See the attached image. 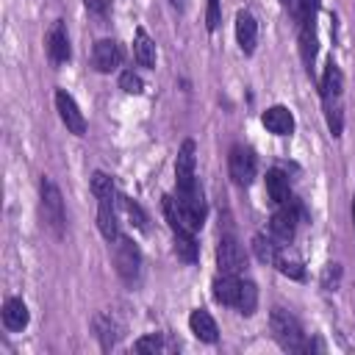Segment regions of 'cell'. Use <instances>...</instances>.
<instances>
[{
	"mask_svg": "<svg viewBox=\"0 0 355 355\" xmlns=\"http://www.w3.org/2000/svg\"><path fill=\"white\" fill-rule=\"evenodd\" d=\"M269 330H272V336H275V341L283 347V349H288V352H302L305 349V333H302V324L297 322V316H291L288 311H283V308H275L272 313H269Z\"/></svg>",
	"mask_w": 355,
	"mask_h": 355,
	"instance_id": "1",
	"label": "cell"
},
{
	"mask_svg": "<svg viewBox=\"0 0 355 355\" xmlns=\"http://www.w3.org/2000/svg\"><path fill=\"white\" fill-rule=\"evenodd\" d=\"M111 244H114V266H116L119 277L125 283L136 286L139 277H141V252H139V247L125 236L114 239Z\"/></svg>",
	"mask_w": 355,
	"mask_h": 355,
	"instance_id": "2",
	"label": "cell"
},
{
	"mask_svg": "<svg viewBox=\"0 0 355 355\" xmlns=\"http://www.w3.org/2000/svg\"><path fill=\"white\" fill-rule=\"evenodd\" d=\"M42 211H44V222L53 227V233L61 236V233H64L67 214H64L61 191H58V186H55L50 178H42Z\"/></svg>",
	"mask_w": 355,
	"mask_h": 355,
	"instance_id": "3",
	"label": "cell"
},
{
	"mask_svg": "<svg viewBox=\"0 0 355 355\" xmlns=\"http://www.w3.org/2000/svg\"><path fill=\"white\" fill-rule=\"evenodd\" d=\"M255 166H258V164H255V155H252L250 147H244V144L230 147L227 172H230V178H233L236 186H250L252 178H255Z\"/></svg>",
	"mask_w": 355,
	"mask_h": 355,
	"instance_id": "4",
	"label": "cell"
},
{
	"mask_svg": "<svg viewBox=\"0 0 355 355\" xmlns=\"http://www.w3.org/2000/svg\"><path fill=\"white\" fill-rule=\"evenodd\" d=\"M300 219H302V208L294 200L277 205V211L272 214V236L280 239V241H291L294 233H297Z\"/></svg>",
	"mask_w": 355,
	"mask_h": 355,
	"instance_id": "5",
	"label": "cell"
},
{
	"mask_svg": "<svg viewBox=\"0 0 355 355\" xmlns=\"http://www.w3.org/2000/svg\"><path fill=\"white\" fill-rule=\"evenodd\" d=\"M55 108H58V116H61V122L67 125L69 133H75V136H83L86 133V116H83V111L78 108L75 97L67 89H58L55 92Z\"/></svg>",
	"mask_w": 355,
	"mask_h": 355,
	"instance_id": "6",
	"label": "cell"
},
{
	"mask_svg": "<svg viewBox=\"0 0 355 355\" xmlns=\"http://www.w3.org/2000/svg\"><path fill=\"white\" fill-rule=\"evenodd\" d=\"M216 266H219V272H225V275H239V272H244L247 258H244V250L239 247V241H236L233 236H222V239H219V247H216Z\"/></svg>",
	"mask_w": 355,
	"mask_h": 355,
	"instance_id": "7",
	"label": "cell"
},
{
	"mask_svg": "<svg viewBox=\"0 0 355 355\" xmlns=\"http://www.w3.org/2000/svg\"><path fill=\"white\" fill-rule=\"evenodd\" d=\"M92 64L97 72H114L122 64V47L114 39H100L92 50Z\"/></svg>",
	"mask_w": 355,
	"mask_h": 355,
	"instance_id": "8",
	"label": "cell"
},
{
	"mask_svg": "<svg viewBox=\"0 0 355 355\" xmlns=\"http://www.w3.org/2000/svg\"><path fill=\"white\" fill-rule=\"evenodd\" d=\"M194 164H197V158H194V141L186 139V141L180 144L178 161H175V180H178V189H189V186L197 183V178H194Z\"/></svg>",
	"mask_w": 355,
	"mask_h": 355,
	"instance_id": "9",
	"label": "cell"
},
{
	"mask_svg": "<svg viewBox=\"0 0 355 355\" xmlns=\"http://www.w3.org/2000/svg\"><path fill=\"white\" fill-rule=\"evenodd\" d=\"M272 263H275V266H277V272H280V275H286V277H294V280H302V277H305V263H302L300 252H297L288 241L277 247V252H275V261H272Z\"/></svg>",
	"mask_w": 355,
	"mask_h": 355,
	"instance_id": "10",
	"label": "cell"
},
{
	"mask_svg": "<svg viewBox=\"0 0 355 355\" xmlns=\"http://www.w3.org/2000/svg\"><path fill=\"white\" fill-rule=\"evenodd\" d=\"M94 333H97L103 349H111V347H116V341L125 336V324H122L114 313L105 311V313H97V316H94Z\"/></svg>",
	"mask_w": 355,
	"mask_h": 355,
	"instance_id": "11",
	"label": "cell"
},
{
	"mask_svg": "<svg viewBox=\"0 0 355 355\" xmlns=\"http://www.w3.org/2000/svg\"><path fill=\"white\" fill-rule=\"evenodd\" d=\"M236 39H239V47L244 55H252L255 53V44H258V22L250 11H239L236 14Z\"/></svg>",
	"mask_w": 355,
	"mask_h": 355,
	"instance_id": "12",
	"label": "cell"
},
{
	"mask_svg": "<svg viewBox=\"0 0 355 355\" xmlns=\"http://www.w3.org/2000/svg\"><path fill=\"white\" fill-rule=\"evenodd\" d=\"M44 44H47V55H50L53 64H64V61H69V36H67V28H64L61 19L47 31Z\"/></svg>",
	"mask_w": 355,
	"mask_h": 355,
	"instance_id": "13",
	"label": "cell"
},
{
	"mask_svg": "<svg viewBox=\"0 0 355 355\" xmlns=\"http://www.w3.org/2000/svg\"><path fill=\"white\" fill-rule=\"evenodd\" d=\"M261 122H263V128H266L269 133H275V136H291V130H294V116H291V111H288L286 105H272V108H266V111L261 114Z\"/></svg>",
	"mask_w": 355,
	"mask_h": 355,
	"instance_id": "14",
	"label": "cell"
},
{
	"mask_svg": "<svg viewBox=\"0 0 355 355\" xmlns=\"http://www.w3.org/2000/svg\"><path fill=\"white\" fill-rule=\"evenodd\" d=\"M239 294H241V280H239V275H225V272H219V277L214 280V300L222 302V305L236 308V305H239Z\"/></svg>",
	"mask_w": 355,
	"mask_h": 355,
	"instance_id": "15",
	"label": "cell"
},
{
	"mask_svg": "<svg viewBox=\"0 0 355 355\" xmlns=\"http://www.w3.org/2000/svg\"><path fill=\"white\" fill-rule=\"evenodd\" d=\"M189 327H191V333H194L200 341L214 344V341L219 338V327H216L214 316H211L208 311H202V308L191 311V316H189Z\"/></svg>",
	"mask_w": 355,
	"mask_h": 355,
	"instance_id": "16",
	"label": "cell"
},
{
	"mask_svg": "<svg viewBox=\"0 0 355 355\" xmlns=\"http://www.w3.org/2000/svg\"><path fill=\"white\" fill-rule=\"evenodd\" d=\"M100 205H97V225H100V233L108 239V241H114V239H119V222H116V211H114V197H103V200H97Z\"/></svg>",
	"mask_w": 355,
	"mask_h": 355,
	"instance_id": "17",
	"label": "cell"
},
{
	"mask_svg": "<svg viewBox=\"0 0 355 355\" xmlns=\"http://www.w3.org/2000/svg\"><path fill=\"white\" fill-rule=\"evenodd\" d=\"M300 53H302V61H305L308 72H313V61H316V53H319V39H316L313 19L300 25Z\"/></svg>",
	"mask_w": 355,
	"mask_h": 355,
	"instance_id": "18",
	"label": "cell"
},
{
	"mask_svg": "<svg viewBox=\"0 0 355 355\" xmlns=\"http://www.w3.org/2000/svg\"><path fill=\"white\" fill-rule=\"evenodd\" d=\"M133 58L139 67H155V42L147 36L144 28H136L133 33Z\"/></svg>",
	"mask_w": 355,
	"mask_h": 355,
	"instance_id": "19",
	"label": "cell"
},
{
	"mask_svg": "<svg viewBox=\"0 0 355 355\" xmlns=\"http://www.w3.org/2000/svg\"><path fill=\"white\" fill-rule=\"evenodd\" d=\"M266 194L275 205H283L291 200V189H288V178L280 169H269L266 172Z\"/></svg>",
	"mask_w": 355,
	"mask_h": 355,
	"instance_id": "20",
	"label": "cell"
},
{
	"mask_svg": "<svg viewBox=\"0 0 355 355\" xmlns=\"http://www.w3.org/2000/svg\"><path fill=\"white\" fill-rule=\"evenodd\" d=\"M3 324L8 330H22L28 324V308H25L22 300L11 297V300L3 302Z\"/></svg>",
	"mask_w": 355,
	"mask_h": 355,
	"instance_id": "21",
	"label": "cell"
},
{
	"mask_svg": "<svg viewBox=\"0 0 355 355\" xmlns=\"http://www.w3.org/2000/svg\"><path fill=\"white\" fill-rule=\"evenodd\" d=\"M319 89H322V97H341V89H344V75L338 69V64L330 58L327 67H324V75L319 80Z\"/></svg>",
	"mask_w": 355,
	"mask_h": 355,
	"instance_id": "22",
	"label": "cell"
},
{
	"mask_svg": "<svg viewBox=\"0 0 355 355\" xmlns=\"http://www.w3.org/2000/svg\"><path fill=\"white\" fill-rule=\"evenodd\" d=\"M324 100V119L333 136H341L344 130V111H341V100L338 97H322Z\"/></svg>",
	"mask_w": 355,
	"mask_h": 355,
	"instance_id": "23",
	"label": "cell"
},
{
	"mask_svg": "<svg viewBox=\"0 0 355 355\" xmlns=\"http://www.w3.org/2000/svg\"><path fill=\"white\" fill-rule=\"evenodd\" d=\"M197 241H194V233H186V230H178L175 233V255L186 263H194L197 261Z\"/></svg>",
	"mask_w": 355,
	"mask_h": 355,
	"instance_id": "24",
	"label": "cell"
},
{
	"mask_svg": "<svg viewBox=\"0 0 355 355\" xmlns=\"http://www.w3.org/2000/svg\"><path fill=\"white\" fill-rule=\"evenodd\" d=\"M277 247H280V244L275 241V236H255V239H252V250H255L258 261H263V263H272V261H275Z\"/></svg>",
	"mask_w": 355,
	"mask_h": 355,
	"instance_id": "25",
	"label": "cell"
},
{
	"mask_svg": "<svg viewBox=\"0 0 355 355\" xmlns=\"http://www.w3.org/2000/svg\"><path fill=\"white\" fill-rule=\"evenodd\" d=\"M255 305H258V288H255V283L241 280V294H239V305L236 308L244 316H250V313H255Z\"/></svg>",
	"mask_w": 355,
	"mask_h": 355,
	"instance_id": "26",
	"label": "cell"
},
{
	"mask_svg": "<svg viewBox=\"0 0 355 355\" xmlns=\"http://www.w3.org/2000/svg\"><path fill=\"white\" fill-rule=\"evenodd\" d=\"M133 349L136 352H166L169 349V344L164 341V336H158V333H150V336H141L136 344H133Z\"/></svg>",
	"mask_w": 355,
	"mask_h": 355,
	"instance_id": "27",
	"label": "cell"
},
{
	"mask_svg": "<svg viewBox=\"0 0 355 355\" xmlns=\"http://www.w3.org/2000/svg\"><path fill=\"white\" fill-rule=\"evenodd\" d=\"M92 194H94L97 200L114 197V180H111L105 172H94V175H92Z\"/></svg>",
	"mask_w": 355,
	"mask_h": 355,
	"instance_id": "28",
	"label": "cell"
},
{
	"mask_svg": "<svg viewBox=\"0 0 355 355\" xmlns=\"http://www.w3.org/2000/svg\"><path fill=\"white\" fill-rule=\"evenodd\" d=\"M119 200H122V208H125L128 219H130L139 230H147V214L141 211V205H139V202H133V200H128V197H119Z\"/></svg>",
	"mask_w": 355,
	"mask_h": 355,
	"instance_id": "29",
	"label": "cell"
},
{
	"mask_svg": "<svg viewBox=\"0 0 355 355\" xmlns=\"http://www.w3.org/2000/svg\"><path fill=\"white\" fill-rule=\"evenodd\" d=\"M119 89L125 92V94H141V89H144V83H141V78L136 75V72H122L119 75Z\"/></svg>",
	"mask_w": 355,
	"mask_h": 355,
	"instance_id": "30",
	"label": "cell"
},
{
	"mask_svg": "<svg viewBox=\"0 0 355 355\" xmlns=\"http://www.w3.org/2000/svg\"><path fill=\"white\" fill-rule=\"evenodd\" d=\"M338 280H341V266H338V263H327V266L322 269V286H324L327 291H336V288H338Z\"/></svg>",
	"mask_w": 355,
	"mask_h": 355,
	"instance_id": "31",
	"label": "cell"
},
{
	"mask_svg": "<svg viewBox=\"0 0 355 355\" xmlns=\"http://www.w3.org/2000/svg\"><path fill=\"white\" fill-rule=\"evenodd\" d=\"M219 22H222V6H219V0H208V11H205V25H208V31H216Z\"/></svg>",
	"mask_w": 355,
	"mask_h": 355,
	"instance_id": "32",
	"label": "cell"
},
{
	"mask_svg": "<svg viewBox=\"0 0 355 355\" xmlns=\"http://www.w3.org/2000/svg\"><path fill=\"white\" fill-rule=\"evenodd\" d=\"M316 11H319V0H302L300 3V14H297V22L300 25L302 22H311L316 17Z\"/></svg>",
	"mask_w": 355,
	"mask_h": 355,
	"instance_id": "33",
	"label": "cell"
},
{
	"mask_svg": "<svg viewBox=\"0 0 355 355\" xmlns=\"http://www.w3.org/2000/svg\"><path fill=\"white\" fill-rule=\"evenodd\" d=\"M108 6H111V0H86V8H89L92 14H97V17H105Z\"/></svg>",
	"mask_w": 355,
	"mask_h": 355,
	"instance_id": "34",
	"label": "cell"
},
{
	"mask_svg": "<svg viewBox=\"0 0 355 355\" xmlns=\"http://www.w3.org/2000/svg\"><path fill=\"white\" fill-rule=\"evenodd\" d=\"M300 3H302V0H280V6H283L294 19H297V14H300Z\"/></svg>",
	"mask_w": 355,
	"mask_h": 355,
	"instance_id": "35",
	"label": "cell"
},
{
	"mask_svg": "<svg viewBox=\"0 0 355 355\" xmlns=\"http://www.w3.org/2000/svg\"><path fill=\"white\" fill-rule=\"evenodd\" d=\"M169 3H172V6H178V8H180V0H169Z\"/></svg>",
	"mask_w": 355,
	"mask_h": 355,
	"instance_id": "36",
	"label": "cell"
},
{
	"mask_svg": "<svg viewBox=\"0 0 355 355\" xmlns=\"http://www.w3.org/2000/svg\"><path fill=\"white\" fill-rule=\"evenodd\" d=\"M352 219H355V202H352Z\"/></svg>",
	"mask_w": 355,
	"mask_h": 355,
	"instance_id": "37",
	"label": "cell"
}]
</instances>
